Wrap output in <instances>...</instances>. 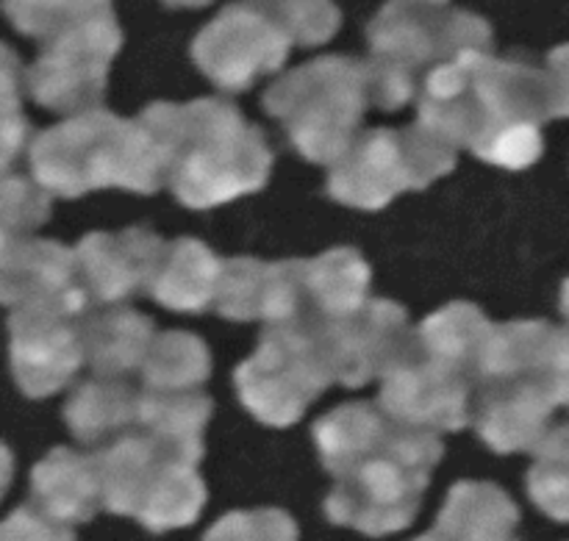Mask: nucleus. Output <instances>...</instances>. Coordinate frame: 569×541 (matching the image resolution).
Here are the masks:
<instances>
[{
	"label": "nucleus",
	"mask_w": 569,
	"mask_h": 541,
	"mask_svg": "<svg viewBox=\"0 0 569 541\" xmlns=\"http://www.w3.org/2000/svg\"><path fill=\"white\" fill-rule=\"evenodd\" d=\"M550 120L545 70L492 53H467L422 81L417 126L489 164L526 170L545 150Z\"/></svg>",
	"instance_id": "1"
},
{
	"label": "nucleus",
	"mask_w": 569,
	"mask_h": 541,
	"mask_svg": "<svg viewBox=\"0 0 569 541\" xmlns=\"http://www.w3.org/2000/svg\"><path fill=\"white\" fill-rule=\"evenodd\" d=\"M203 541H300V531L281 509L231 511L209 528Z\"/></svg>",
	"instance_id": "32"
},
{
	"label": "nucleus",
	"mask_w": 569,
	"mask_h": 541,
	"mask_svg": "<svg viewBox=\"0 0 569 541\" xmlns=\"http://www.w3.org/2000/svg\"><path fill=\"white\" fill-rule=\"evenodd\" d=\"M170 9H203V6H209L211 0H164Z\"/></svg>",
	"instance_id": "39"
},
{
	"label": "nucleus",
	"mask_w": 569,
	"mask_h": 541,
	"mask_svg": "<svg viewBox=\"0 0 569 541\" xmlns=\"http://www.w3.org/2000/svg\"><path fill=\"white\" fill-rule=\"evenodd\" d=\"M0 541H76V531L37 503H26L0 522Z\"/></svg>",
	"instance_id": "33"
},
{
	"label": "nucleus",
	"mask_w": 569,
	"mask_h": 541,
	"mask_svg": "<svg viewBox=\"0 0 569 541\" xmlns=\"http://www.w3.org/2000/svg\"><path fill=\"white\" fill-rule=\"evenodd\" d=\"M217 314L233 322L261 320L281 325L303 317V287H300V259L267 264L259 259L222 261L214 298Z\"/></svg>",
	"instance_id": "17"
},
{
	"label": "nucleus",
	"mask_w": 569,
	"mask_h": 541,
	"mask_svg": "<svg viewBox=\"0 0 569 541\" xmlns=\"http://www.w3.org/2000/svg\"><path fill=\"white\" fill-rule=\"evenodd\" d=\"M415 541H445V539L439 537L437 531H433V533H426V537H420V539H415Z\"/></svg>",
	"instance_id": "42"
},
{
	"label": "nucleus",
	"mask_w": 569,
	"mask_h": 541,
	"mask_svg": "<svg viewBox=\"0 0 569 541\" xmlns=\"http://www.w3.org/2000/svg\"><path fill=\"white\" fill-rule=\"evenodd\" d=\"M317 322V320H315ZM333 383L361 389L383 378L409 339V311L392 300H367L353 314L317 322Z\"/></svg>",
	"instance_id": "14"
},
{
	"label": "nucleus",
	"mask_w": 569,
	"mask_h": 541,
	"mask_svg": "<svg viewBox=\"0 0 569 541\" xmlns=\"http://www.w3.org/2000/svg\"><path fill=\"white\" fill-rule=\"evenodd\" d=\"M556 400L539 375L481 381L472 400L478 437L495 453H533L550 433Z\"/></svg>",
	"instance_id": "15"
},
{
	"label": "nucleus",
	"mask_w": 569,
	"mask_h": 541,
	"mask_svg": "<svg viewBox=\"0 0 569 541\" xmlns=\"http://www.w3.org/2000/svg\"><path fill=\"white\" fill-rule=\"evenodd\" d=\"M94 455L106 511L133 517L150 533H167L198 522L209 492L194 461L172 453L144 431L122 433Z\"/></svg>",
	"instance_id": "7"
},
{
	"label": "nucleus",
	"mask_w": 569,
	"mask_h": 541,
	"mask_svg": "<svg viewBox=\"0 0 569 541\" xmlns=\"http://www.w3.org/2000/svg\"><path fill=\"white\" fill-rule=\"evenodd\" d=\"M28 142H31V122L20 106L0 109V176L14 164Z\"/></svg>",
	"instance_id": "35"
},
{
	"label": "nucleus",
	"mask_w": 569,
	"mask_h": 541,
	"mask_svg": "<svg viewBox=\"0 0 569 541\" xmlns=\"http://www.w3.org/2000/svg\"><path fill=\"white\" fill-rule=\"evenodd\" d=\"M11 478H14V455H11V450L0 442V500L9 492Z\"/></svg>",
	"instance_id": "38"
},
{
	"label": "nucleus",
	"mask_w": 569,
	"mask_h": 541,
	"mask_svg": "<svg viewBox=\"0 0 569 541\" xmlns=\"http://www.w3.org/2000/svg\"><path fill=\"white\" fill-rule=\"evenodd\" d=\"M528 470V498L542 514L556 522H569V422L553 428L537 450Z\"/></svg>",
	"instance_id": "28"
},
{
	"label": "nucleus",
	"mask_w": 569,
	"mask_h": 541,
	"mask_svg": "<svg viewBox=\"0 0 569 541\" xmlns=\"http://www.w3.org/2000/svg\"><path fill=\"white\" fill-rule=\"evenodd\" d=\"M289 48L292 39L259 6L231 3L194 37L192 59L222 92H248L287 64Z\"/></svg>",
	"instance_id": "13"
},
{
	"label": "nucleus",
	"mask_w": 569,
	"mask_h": 541,
	"mask_svg": "<svg viewBox=\"0 0 569 541\" xmlns=\"http://www.w3.org/2000/svg\"><path fill=\"white\" fill-rule=\"evenodd\" d=\"M545 83H548L550 120L553 117H569V44H561V48L548 53Z\"/></svg>",
	"instance_id": "36"
},
{
	"label": "nucleus",
	"mask_w": 569,
	"mask_h": 541,
	"mask_svg": "<svg viewBox=\"0 0 569 541\" xmlns=\"http://www.w3.org/2000/svg\"><path fill=\"white\" fill-rule=\"evenodd\" d=\"M539 378L553 394L556 405L569 409V328L550 325L548 339H545L542 364H539Z\"/></svg>",
	"instance_id": "34"
},
{
	"label": "nucleus",
	"mask_w": 569,
	"mask_h": 541,
	"mask_svg": "<svg viewBox=\"0 0 569 541\" xmlns=\"http://www.w3.org/2000/svg\"><path fill=\"white\" fill-rule=\"evenodd\" d=\"M11 26L26 37L53 39L67 28L111 9V0H0Z\"/></svg>",
	"instance_id": "29"
},
{
	"label": "nucleus",
	"mask_w": 569,
	"mask_h": 541,
	"mask_svg": "<svg viewBox=\"0 0 569 541\" xmlns=\"http://www.w3.org/2000/svg\"><path fill=\"white\" fill-rule=\"evenodd\" d=\"M370 103L398 111L437 67L467 53H492V26L465 9L389 0L367 28Z\"/></svg>",
	"instance_id": "4"
},
{
	"label": "nucleus",
	"mask_w": 569,
	"mask_h": 541,
	"mask_svg": "<svg viewBox=\"0 0 569 541\" xmlns=\"http://www.w3.org/2000/svg\"><path fill=\"white\" fill-rule=\"evenodd\" d=\"M70 303L92 311L78 287L76 253L53 239H17L0 253V305Z\"/></svg>",
	"instance_id": "18"
},
{
	"label": "nucleus",
	"mask_w": 569,
	"mask_h": 541,
	"mask_svg": "<svg viewBox=\"0 0 569 541\" xmlns=\"http://www.w3.org/2000/svg\"><path fill=\"white\" fill-rule=\"evenodd\" d=\"M33 181L56 198L76 200L94 189L120 187L156 194L167 183L164 156L139 120L106 109L67 117L28 144Z\"/></svg>",
	"instance_id": "3"
},
{
	"label": "nucleus",
	"mask_w": 569,
	"mask_h": 541,
	"mask_svg": "<svg viewBox=\"0 0 569 541\" xmlns=\"http://www.w3.org/2000/svg\"><path fill=\"white\" fill-rule=\"evenodd\" d=\"M214 411V400L200 389L192 392H144L139 394L137 428L170 448L172 453L200 464L203 431Z\"/></svg>",
	"instance_id": "24"
},
{
	"label": "nucleus",
	"mask_w": 569,
	"mask_h": 541,
	"mask_svg": "<svg viewBox=\"0 0 569 541\" xmlns=\"http://www.w3.org/2000/svg\"><path fill=\"white\" fill-rule=\"evenodd\" d=\"M267 17L281 26L292 42L317 48L342 26V11L333 0H253Z\"/></svg>",
	"instance_id": "31"
},
{
	"label": "nucleus",
	"mask_w": 569,
	"mask_h": 541,
	"mask_svg": "<svg viewBox=\"0 0 569 541\" xmlns=\"http://www.w3.org/2000/svg\"><path fill=\"white\" fill-rule=\"evenodd\" d=\"M520 509L495 483L461 481L450 489L437 520L445 541H511Z\"/></svg>",
	"instance_id": "23"
},
{
	"label": "nucleus",
	"mask_w": 569,
	"mask_h": 541,
	"mask_svg": "<svg viewBox=\"0 0 569 541\" xmlns=\"http://www.w3.org/2000/svg\"><path fill=\"white\" fill-rule=\"evenodd\" d=\"M222 259L200 239L164 242L161 259L148 283V294L159 305L181 314H200L214 305Z\"/></svg>",
	"instance_id": "20"
},
{
	"label": "nucleus",
	"mask_w": 569,
	"mask_h": 541,
	"mask_svg": "<svg viewBox=\"0 0 569 541\" xmlns=\"http://www.w3.org/2000/svg\"><path fill=\"white\" fill-rule=\"evenodd\" d=\"M122 48L114 11L92 17L48 39L26 72L28 92L39 106L59 114L100 109L109 87V67Z\"/></svg>",
	"instance_id": "10"
},
{
	"label": "nucleus",
	"mask_w": 569,
	"mask_h": 541,
	"mask_svg": "<svg viewBox=\"0 0 569 541\" xmlns=\"http://www.w3.org/2000/svg\"><path fill=\"white\" fill-rule=\"evenodd\" d=\"M156 339V322L128 305L83 317V361L98 378H122L139 370Z\"/></svg>",
	"instance_id": "22"
},
{
	"label": "nucleus",
	"mask_w": 569,
	"mask_h": 541,
	"mask_svg": "<svg viewBox=\"0 0 569 541\" xmlns=\"http://www.w3.org/2000/svg\"><path fill=\"white\" fill-rule=\"evenodd\" d=\"M489 331H492V322L478 305L448 303L445 309L433 311L428 320H422V325L411 333H415L417 344L465 367L478 381V361H481Z\"/></svg>",
	"instance_id": "27"
},
{
	"label": "nucleus",
	"mask_w": 569,
	"mask_h": 541,
	"mask_svg": "<svg viewBox=\"0 0 569 541\" xmlns=\"http://www.w3.org/2000/svg\"><path fill=\"white\" fill-rule=\"evenodd\" d=\"M456 170V150L422 126L359 133L328 170L326 192L337 203L381 211L403 192H420Z\"/></svg>",
	"instance_id": "8"
},
{
	"label": "nucleus",
	"mask_w": 569,
	"mask_h": 541,
	"mask_svg": "<svg viewBox=\"0 0 569 541\" xmlns=\"http://www.w3.org/2000/svg\"><path fill=\"white\" fill-rule=\"evenodd\" d=\"M50 198L31 178L0 176V253L48 222Z\"/></svg>",
	"instance_id": "30"
},
{
	"label": "nucleus",
	"mask_w": 569,
	"mask_h": 541,
	"mask_svg": "<svg viewBox=\"0 0 569 541\" xmlns=\"http://www.w3.org/2000/svg\"><path fill=\"white\" fill-rule=\"evenodd\" d=\"M164 242L148 228H126L120 233L94 231L76 244L78 287L89 305L122 303L148 289Z\"/></svg>",
	"instance_id": "16"
},
{
	"label": "nucleus",
	"mask_w": 569,
	"mask_h": 541,
	"mask_svg": "<svg viewBox=\"0 0 569 541\" xmlns=\"http://www.w3.org/2000/svg\"><path fill=\"white\" fill-rule=\"evenodd\" d=\"M406 3H422V6H442L448 0H406Z\"/></svg>",
	"instance_id": "41"
},
{
	"label": "nucleus",
	"mask_w": 569,
	"mask_h": 541,
	"mask_svg": "<svg viewBox=\"0 0 569 541\" xmlns=\"http://www.w3.org/2000/svg\"><path fill=\"white\" fill-rule=\"evenodd\" d=\"M139 394L122 378H92L64 403V422L83 444L114 439L137 425Z\"/></svg>",
	"instance_id": "25"
},
{
	"label": "nucleus",
	"mask_w": 569,
	"mask_h": 541,
	"mask_svg": "<svg viewBox=\"0 0 569 541\" xmlns=\"http://www.w3.org/2000/svg\"><path fill=\"white\" fill-rule=\"evenodd\" d=\"M70 303L20 305L9 317V361L20 392L44 400L76 381L83 361V317Z\"/></svg>",
	"instance_id": "12"
},
{
	"label": "nucleus",
	"mask_w": 569,
	"mask_h": 541,
	"mask_svg": "<svg viewBox=\"0 0 569 541\" xmlns=\"http://www.w3.org/2000/svg\"><path fill=\"white\" fill-rule=\"evenodd\" d=\"M159 142L167 183L187 209H214L267 187L272 148L259 126L220 98L150 103L137 117Z\"/></svg>",
	"instance_id": "2"
},
{
	"label": "nucleus",
	"mask_w": 569,
	"mask_h": 541,
	"mask_svg": "<svg viewBox=\"0 0 569 541\" xmlns=\"http://www.w3.org/2000/svg\"><path fill=\"white\" fill-rule=\"evenodd\" d=\"M281 120L292 148L311 164L331 167L359 137L370 106L367 64L350 56H320L278 78L261 98Z\"/></svg>",
	"instance_id": "6"
},
{
	"label": "nucleus",
	"mask_w": 569,
	"mask_h": 541,
	"mask_svg": "<svg viewBox=\"0 0 569 541\" xmlns=\"http://www.w3.org/2000/svg\"><path fill=\"white\" fill-rule=\"evenodd\" d=\"M20 83H22V64L20 56L0 42V109L20 106Z\"/></svg>",
	"instance_id": "37"
},
{
	"label": "nucleus",
	"mask_w": 569,
	"mask_h": 541,
	"mask_svg": "<svg viewBox=\"0 0 569 541\" xmlns=\"http://www.w3.org/2000/svg\"><path fill=\"white\" fill-rule=\"evenodd\" d=\"M31 503L67 525L92 522L103 509V481L98 455L53 448L31 470Z\"/></svg>",
	"instance_id": "19"
},
{
	"label": "nucleus",
	"mask_w": 569,
	"mask_h": 541,
	"mask_svg": "<svg viewBox=\"0 0 569 541\" xmlns=\"http://www.w3.org/2000/svg\"><path fill=\"white\" fill-rule=\"evenodd\" d=\"M211 378V353L189 331L156 333L142 364L144 392H192Z\"/></svg>",
	"instance_id": "26"
},
{
	"label": "nucleus",
	"mask_w": 569,
	"mask_h": 541,
	"mask_svg": "<svg viewBox=\"0 0 569 541\" xmlns=\"http://www.w3.org/2000/svg\"><path fill=\"white\" fill-rule=\"evenodd\" d=\"M561 314L569 320V278L565 281V287H561Z\"/></svg>",
	"instance_id": "40"
},
{
	"label": "nucleus",
	"mask_w": 569,
	"mask_h": 541,
	"mask_svg": "<svg viewBox=\"0 0 569 541\" xmlns=\"http://www.w3.org/2000/svg\"><path fill=\"white\" fill-rule=\"evenodd\" d=\"M372 272L356 248L326 250L317 259H300L303 317L317 322L353 314L370 300Z\"/></svg>",
	"instance_id": "21"
},
{
	"label": "nucleus",
	"mask_w": 569,
	"mask_h": 541,
	"mask_svg": "<svg viewBox=\"0 0 569 541\" xmlns=\"http://www.w3.org/2000/svg\"><path fill=\"white\" fill-rule=\"evenodd\" d=\"M511 541H517V539H511Z\"/></svg>",
	"instance_id": "43"
},
{
	"label": "nucleus",
	"mask_w": 569,
	"mask_h": 541,
	"mask_svg": "<svg viewBox=\"0 0 569 541\" xmlns=\"http://www.w3.org/2000/svg\"><path fill=\"white\" fill-rule=\"evenodd\" d=\"M445 448L437 433L389 422L372 448L339 470L337 487L326 498L333 525L353 528L365 537L406 531L420 511L422 494Z\"/></svg>",
	"instance_id": "5"
},
{
	"label": "nucleus",
	"mask_w": 569,
	"mask_h": 541,
	"mask_svg": "<svg viewBox=\"0 0 569 541\" xmlns=\"http://www.w3.org/2000/svg\"><path fill=\"white\" fill-rule=\"evenodd\" d=\"M381 381L378 409L400 425L439 437L461 431L472 422L476 375L417 344L415 333H409Z\"/></svg>",
	"instance_id": "11"
},
{
	"label": "nucleus",
	"mask_w": 569,
	"mask_h": 541,
	"mask_svg": "<svg viewBox=\"0 0 569 541\" xmlns=\"http://www.w3.org/2000/svg\"><path fill=\"white\" fill-rule=\"evenodd\" d=\"M239 400L259 422L292 428L333 383L320 331L309 317L267 325L259 348L233 372Z\"/></svg>",
	"instance_id": "9"
}]
</instances>
